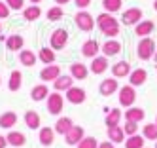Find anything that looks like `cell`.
Returning a JSON list of instances; mask_svg holds the SVG:
<instances>
[{
  "instance_id": "obj_23",
  "label": "cell",
  "mask_w": 157,
  "mask_h": 148,
  "mask_svg": "<svg viewBox=\"0 0 157 148\" xmlns=\"http://www.w3.org/2000/svg\"><path fill=\"white\" fill-rule=\"evenodd\" d=\"M23 120H25V125H27L29 129H40L42 120H40V114L36 110H27L25 116H23Z\"/></svg>"
},
{
  "instance_id": "obj_19",
  "label": "cell",
  "mask_w": 157,
  "mask_h": 148,
  "mask_svg": "<svg viewBox=\"0 0 157 148\" xmlns=\"http://www.w3.org/2000/svg\"><path fill=\"white\" fill-rule=\"evenodd\" d=\"M131 74V65L127 61H119L112 65V76L114 78H127Z\"/></svg>"
},
{
  "instance_id": "obj_33",
  "label": "cell",
  "mask_w": 157,
  "mask_h": 148,
  "mask_svg": "<svg viewBox=\"0 0 157 148\" xmlns=\"http://www.w3.org/2000/svg\"><path fill=\"white\" fill-rule=\"evenodd\" d=\"M40 15H42V10H40L38 4H32V6H29V8L23 10V17H25L27 21H36Z\"/></svg>"
},
{
  "instance_id": "obj_6",
  "label": "cell",
  "mask_w": 157,
  "mask_h": 148,
  "mask_svg": "<svg viewBox=\"0 0 157 148\" xmlns=\"http://www.w3.org/2000/svg\"><path fill=\"white\" fill-rule=\"evenodd\" d=\"M46 101H48V112L51 114V116H59V114L63 112V108H64V99H63V95L59 93V91L49 93Z\"/></svg>"
},
{
  "instance_id": "obj_27",
  "label": "cell",
  "mask_w": 157,
  "mask_h": 148,
  "mask_svg": "<svg viewBox=\"0 0 157 148\" xmlns=\"http://www.w3.org/2000/svg\"><path fill=\"white\" fill-rule=\"evenodd\" d=\"M87 74H89V68L83 63H72L70 65V76L74 80H85Z\"/></svg>"
},
{
  "instance_id": "obj_17",
  "label": "cell",
  "mask_w": 157,
  "mask_h": 148,
  "mask_svg": "<svg viewBox=\"0 0 157 148\" xmlns=\"http://www.w3.org/2000/svg\"><path fill=\"white\" fill-rule=\"evenodd\" d=\"M38 141H40V144L42 146H51L53 144V141H55V129H51V127H40L38 129Z\"/></svg>"
},
{
  "instance_id": "obj_40",
  "label": "cell",
  "mask_w": 157,
  "mask_h": 148,
  "mask_svg": "<svg viewBox=\"0 0 157 148\" xmlns=\"http://www.w3.org/2000/svg\"><path fill=\"white\" fill-rule=\"evenodd\" d=\"M4 2L10 6V10H13V11H19V10H25V0H4Z\"/></svg>"
},
{
  "instance_id": "obj_49",
  "label": "cell",
  "mask_w": 157,
  "mask_h": 148,
  "mask_svg": "<svg viewBox=\"0 0 157 148\" xmlns=\"http://www.w3.org/2000/svg\"><path fill=\"white\" fill-rule=\"evenodd\" d=\"M0 32H2V23H0Z\"/></svg>"
},
{
  "instance_id": "obj_44",
  "label": "cell",
  "mask_w": 157,
  "mask_h": 148,
  "mask_svg": "<svg viewBox=\"0 0 157 148\" xmlns=\"http://www.w3.org/2000/svg\"><path fill=\"white\" fill-rule=\"evenodd\" d=\"M6 146H8V139L0 135V148H6Z\"/></svg>"
},
{
  "instance_id": "obj_15",
  "label": "cell",
  "mask_w": 157,
  "mask_h": 148,
  "mask_svg": "<svg viewBox=\"0 0 157 148\" xmlns=\"http://www.w3.org/2000/svg\"><path fill=\"white\" fill-rule=\"evenodd\" d=\"M146 80H148V72L144 70V68H134V70H131L129 74V84L138 87V86H144Z\"/></svg>"
},
{
  "instance_id": "obj_26",
  "label": "cell",
  "mask_w": 157,
  "mask_h": 148,
  "mask_svg": "<svg viewBox=\"0 0 157 148\" xmlns=\"http://www.w3.org/2000/svg\"><path fill=\"white\" fill-rule=\"evenodd\" d=\"M36 61H38V55L34 51H30V50H21L19 51V63L23 66H34Z\"/></svg>"
},
{
  "instance_id": "obj_48",
  "label": "cell",
  "mask_w": 157,
  "mask_h": 148,
  "mask_svg": "<svg viewBox=\"0 0 157 148\" xmlns=\"http://www.w3.org/2000/svg\"><path fill=\"white\" fill-rule=\"evenodd\" d=\"M153 59H155V63H157V50H155V57H153Z\"/></svg>"
},
{
  "instance_id": "obj_1",
  "label": "cell",
  "mask_w": 157,
  "mask_h": 148,
  "mask_svg": "<svg viewBox=\"0 0 157 148\" xmlns=\"http://www.w3.org/2000/svg\"><path fill=\"white\" fill-rule=\"evenodd\" d=\"M95 23H97V27H98V30L104 34V36H108V38H116V36H119V21L112 15V14H108V11H104V14H100L97 19H95Z\"/></svg>"
},
{
  "instance_id": "obj_32",
  "label": "cell",
  "mask_w": 157,
  "mask_h": 148,
  "mask_svg": "<svg viewBox=\"0 0 157 148\" xmlns=\"http://www.w3.org/2000/svg\"><path fill=\"white\" fill-rule=\"evenodd\" d=\"M38 59L42 63H46V65H53L55 63V50H51V48H40Z\"/></svg>"
},
{
  "instance_id": "obj_39",
  "label": "cell",
  "mask_w": 157,
  "mask_h": 148,
  "mask_svg": "<svg viewBox=\"0 0 157 148\" xmlns=\"http://www.w3.org/2000/svg\"><path fill=\"white\" fill-rule=\"evenodd\" d=\"M123 131H125L127 137L136 135V133H138V123H134V122H125V125H123Z\"/></svg>"
},
{
  "instance_id": "obj_34",
  "label": "cell",
  "mask_w": 157,
  "mask_h": 148,
  "mask_svg": "<svg viewBox=\"0 0 157 148\" xmlns=\"http://www.w3.org/2000/svg\"><path fill=\"white\" fill-rule=\"evenodd\" d=\"M144 142H146V139L136 133V135H131L125 139V148H144Z\"/></svg>"
},
{
  "instance_id": "obj_29",
  "label": "cell",
  "mask_w": 157,
  "mask_h": 148,
  "mask_svg": "<svg viewBox=\"0 0 157 148\" xmlns=\"http://www.w3.org/2000/svg\"><path fill=\"white\" fill-rule=\"evenodd\" d=\"M125 131H123V127H119V125H114V127H108V141H112L114 144H119L125 141Z\"/></svg>"
},
{
  "instance_id": "obj_2",
  "label": "cell",
  "mask_w": 157,
  "mask_h": 148,
  "mask_svg": "<svg viewBox=\"0 0 157 148\" xmlns=\"http://www.w3.org/2000/svg\"><path fill=\"white\" fill-rule=\"evenodd\" d=\"M155 42L151 36H146V38H140L138 46H136V55H138V59L142 61H150L155 57Z\"/></svg>"
},
{
  "instance_id": "obj_11",
  "label": "cell",
  "mask_w": 157,
  "mask_h": 148,
  "mask_svg": "<svg viewBox=\"0 0 157 148\" xmlns=\"http://www.w3.org/2000/svg\"><path fill=\"white\" fill-rule=\"evenodd\" d=\"M85 137V131H83V127L82 125H74V127L64 135V142L68 144V146H74V144H78L82 139Z\"/></svg>"
},
{
  "instance_id": "obj_9",
  "label": "cell",
  "mask_w": 157,
  "mask_h": 148,
  "mask_svg": "<svg viewBox=\"0 0 157 148\" xmlns=\"http://www.w3.org/2000/svg\"><path fill=\"white\" fill-rule=\"evenodd\" d=\"M87 99V93L83 87H70L68 91H66V101L70 102V105H83Z\"/></svg>"
},
{
  "instance_id": "obj_35",
  "label": "cell",
  "mask_w": 157,
  "mask_h": 148,
  "mask_svg": "<svg viewBox=\"0 0 157 148\" xmlns=\"http://www.w3.org/2000/svg\"><path fill=\"white\" fill-rule=\"evenodd\" d=\"M142 137L146 141H157V125L155 123H146L142 129Z\"/></svg>"
},
{
  "instance_id": "obj_18",
  "label": "cell",
  "mask_w": 157,
  "mask_h": 148,
  "mask_svg": "<svg viewBox=\"0 0 157 148\" xmlns=\"http://www.w3.org/2000/svg\"><path fill=\"white\" fill-rule=\"evenodd\" d=\"M72 84H74V78L70 76V74H61L57 80L53 82V89L55 91H68L70 87H72Z\"/></svg>"
},
{
  "instance_id": "obj_3",
  "label": "cell",
  "mask_w": 157,
  "mask_h": 148,
  "mask_svg": "<svg viewBox=\"0 0 157 148\" xmlns=\"http://www.w3.org/2000/svg\"><path fill=\"white\" fill-rule=\"evenodd\" d=\"M74 21H76V27L80 29V30H83V32H91V30L97 27L93 15L89 14V11H85V10H80V11H78V14L74 15Z\"/></svg>"
},
{
  "instance_id": "obj_12",
  "label": "cell",
  "mask_w": 157,
  "mask_h": 148,
  "mask_svg": "<svg viewBox=\"0 0 157 148\" xmlns=\"http://www.w3.org/2000/svg\"><path fill=\"white\" fill-rule=\"evenodd\" d=\"M153 29H155V23H153V21L142 19L138 25H134V34H136V36H140V38H146V36H150V34L153 32Z\"/></svg>"
},
{
  "instance_id": "obj_47",
  "label": "cell",
  "mask_w": 157,
  "mask_h": 148,
  "mask_svg": "<svg viewBox=\"0 0 157 148\" xmlns=\"http://www.w3.org/2000/svg\"><path fill=\"white\" fill-rule=\"evenodd\" d=\"M153 10L157 11V0H155V2H153Z\"/></svg>"
},
{
  "instance_id": "obj_5",
  "label": "cell",
  "mask_w": 157,
  "mask_h": 148,
  "mask_svg": "<svg viewBox=\"0 0 157 148\" xmlns=\"http://www.w3.org/2000/svg\"><path fill=\"white\" fill-rule=\"evenodd\" d=\"M66 44H68V32L64 29H55L49 36V48L55 51H61L66 48Z\"/></svg>"
},
{
  "instance_id": "obj_24",
  "label": "cell",
  "mask_w": 157,
  "mask_h": 148,
  "mask_svg": "<svg viewBox=\"0 0 157 148\" xmlns=\"http://www.w3.org/2000/svg\"><path fill=\"white\" fill-rule=\"evenodd\" d=\"M74 127V122H72V118H68V116H63V118H59L57 120V123H55V133H59V135H66L70 129Z\"/></svg>"
},
{
  "instance_id": "obj_7",
  "label": "cell",
  "mask_w": 157,
  "mask_h": 148,
  "mask_svg": "<svg viewBox=\"0 0 157 148\" xmlns=\"http://www.w3.org/2000/svg\"><path fill=\"white\" fill-rule=\"evenodd\" d=\"M142 10L140 8H129V10H125L121 14V23L125 27H134V25H138V23L142 21Z\"/></svg>"
},
{
  "instance_id": "obj_38",
  "label": "cell",
  "mask_w": 157,
  "mask_h": 148,
  "mask_svg": "<svg viewBox=\"0 0 157 148\" xmlns=\"http://www.w3.org/2000/svg\"><path fill=\"white\" fill-rule=\"evenodd\" d=\"M78 148H97L98 146V141L95 139V137H83V139L76 144Z\"/></svg>"
},
{
  "instance_id": "obj_4",
  "label": "cell",
  "mask_w": 157,
  "mask_h": 148,
  "mask_svg": "<svg viewBox=\"0 0 157 148\" xmlns=\"http://www.w3.org/2000/svg\"><path fill=\"white\" fill-rule=\"evenodd\" d=\"M134 102H136V87L131 84L119 87V105L123 108H131L134 106Z\"/></svg>"
},
{
  "instance_id": "obj_46",
  "label": "cell",
  "mask_w": 157,
  "mask_h": 148,
  "mask_svg": "<svg viewBox=\"0 0 157 148\" xmlns=\"http://www.w3.org/2000/svg\"><path fill=\"white\" fill-rule=\"evenodd\" d=\"M29 2H32V4H38V2H42V0H29Z\"/></svg>"
},
{
  "instance_id": "obj_36",
  "label": "cell",
  "mask_w": 157,
  "mask_h": 148,
  "mask_svg": "<svg viewBox=\"0 0 157 148\" xmlns=\"http://www.w3.org/2000/svg\"><path fill=\"white\" fill-rule=\"evenodd\" d=\"M102 6H104V10L108 14H116V11L121 10L123 0H102Z\"/></svg>"
},
{
  "instance_id": "obj_25",
  "label": "cell",
  "mask_w": 157,
  "mask_h": 148,
  "mask_svg": "<svg viewBox=\"0 0 157 148\" xmlns=\"http://www.w3.org/2000/svg\"><path fill=\"white\" fill-rule=\"evenodd\" d=\"M17 123V114L8 110V112H2L0 114V127L2 129H13V125Z\"/></svg>"
},
{
  "instance_id": "obj_13",
  "label": "cell",
  "mask_w": 157,
  "mask_h": 148,
  "mask_svg": "<svg viewBox=\"0 0 157 148\" xmlns=\"http://www.w3.org/2000/svg\"><path fill=\"white\" fill-rule=\"evenodd\" d=\"M100 51H102V55H106V57L119 55V51H121V42L116 40V38H110V40L104 42V46L100 48Z\"/></svg>"
},
{
  "instance_id": "obj_52",
  "label": "cell",
  "mask_w": 157,
  "mask_h": 148,
  "mask_svg": "<svg viewBox=\"0 0 157 148\" xmlns=\"http://www.w3.org/2000/svg\"><path fill=\"white\" fill-rule=\"evenodd\" d=\"M0 84H2V78H0Z\"/></svg>"
},
{
  "instance_id": "obj_37",
  "label": "cell",
  "mask_w": 157,
  "mask_h": 148,
  "mask_svg": "<svg viewBox=\"0 0 157 148\" xmlns=\"http://www.w3.org/2000/svg\"><path fill=\"white\" fill-rule=\"evenodd\" d=\"M46 17H48V21H59V19H63V17H64V11H63V8H61V6H53V8H49V10H48Z\"/></svg>"
},
{
  "instance_id": "obj_28",
  "label": "cell",
  "mask_w": 157,
  "mask_h": 148,
  "mask_svg": "<svg viewBox=\"0 0 157 148\" xmlns=\"http://www.w3.org/2000/svg\"><path fill=\"white\" fill-rule=\"evenodd\" d=\"M123 118H125V122H134V123H140L144 118H146V112L142 108H127V112L123 114Z\"/></svg>"
},
{
  "instance_id": "obj_45",
  "label": "cell",
  "mask_w": 157,
  "mask_h": 148,
  "mask_svg": "<svg viewBox=\"0 0 157 148\" xmlns=\"http://www.w3.org/2000/svg\"><path fill=\"white\" fill-rule=\"evenodd\" d=\"M55 2H57V6H64V4H68L70 0H55Z\"/></svg>"
},
{
  "instance_id": "obj_41",
  "label": "cell",
  "mask_w": 157,
  "mask_h": 148,
  "mask_svg": "<svg viewBox=\"0 0 157 148\" xmlns=\"http://www.w3.org/2000/svg\"><path fill=\"white\" fill-rule=\"evenodd\" d=\"M10 6L6 4V2H0V19H6V17H10Z\"/></svg>"
},
{
  "instance_id": "obj_22",
  "label": "cell",
  "mask_w": 157,
  "mask_h": 148,
  "mask_svg": "<svg viewBox=\"0 0 157 148\" xmlns=\"http://www.w3.org/2000/svg\"><path fill=\"white\" fill-rule=\"evenodd\" d=\"M6 139H8V144L13 146V148L25 146V142H27V137L21 133V131H13V129H10V133L6 135Z\"/></svg>"
},
{
  "instance_id": "obj_10",
  "label": "cell",
  "mask_w": 157,
  "mask_h": 148,
  "mask_svg": "<svg viewBox=\"0 0 157 148\" xmlns=\"http://www.w3.org/2000/svg\"><path fill=\"white\" fill-rule=\"evenodd\" d=\"M61 76V66H57V65H46L40 70V78H42V82L46 84V82H55Z\"/></svg>"
},
{
  "instance_id": "obj_31",
  "label": "cell",
  "mask_w": 157,
  "mask_h": 148,
  "mask_svg": "<svg viewBox=\"0 0 157 148\" xmlns=\"http://www.w3.org/2000/svg\"><path fill=\"white\" fill-rule=\"evenodd\" d=\"M21 86H23V74H21L19 70H13L12 74H10L8 87H10V91H19Z\"/></svg>"
},
{
  "instance_id": "obj_20",
  "label": "cell",
  "mask_w": 157,
  "mask_h": 148,
  "mask_svg": "<svg viewBox=\"0 0 157 148\" xmlns=\"http://www.w3.org/2000/svg\"><path fill=\"white\" fill-rule=\"evenodd\" d=\"M48 95H49V87L46 86V84H38V86H34L30 89V99L34 101V102H40V101H44V99H48Z\"/></svg>"
},
{
  "instance_id": "obj_42",
  "label": "cell",
  "mask_w": 157,
  "mask_h": 148,
  "mask_svg": "<svg viewBox=\"0 0 157 148\" xmlns=\"http://www.w3.org/2000/svg\"><path fill=\"white\" fill-rule=\"evenodd\" d=\"M74 4L80 8V10H87L89 4H91V0H74Z\"/></svg>"
},
{
  "instance_id": "obj_14",
  "label": "cell",
  "mask_w": 157,
  "mask_h": 148,
  "mask_svg": "<svg viewBox=\"0 0 157 148\" xmlns=\"http://www.w3.org/2000/svg\"><path fill=\"white\" fill-rule=\"evenodd\" d=\"M98 91H100V95H104V97L114 95L117 91V80L116 78H104L98 86Z\"/></svg>"
},
{
  "instance_id": "obj_50",
  "label": "cell",
  "mask_w": 157,
  "mask_h": 148,
  "mask_svg": "<svg viewBox=\"0 0 157 148\" xmlns=\"http://www.w3.org/2000/svg\"><path fill=\"white\" fill-rule=\"evenodd\" d=\"M155 148H157V141H155Z\"/></svg>"
},
{
  "instance_id": "obj_21",
  "label": "cell",
  "mask_w": 157,
  "mask_h": 148,
  "mask_svg": "<svg viewBox=\"0 0 157 148\" xmlns=\"http://www.w3.org/2000/svg\"><path fill=\"white\" fill-rule=\"evenodd\" d=\"M6 48L10 51H21L25 48V38L21 34H12V36L6 38Z\"/></svg>"
},
{
  "instance_id": "obj_8",
  "label": "cell",
  "mask_w": 157,
  "mask_h": 148,
  "mask_svg": "<svg viewBox=\"0 0 157 148\" xmlns=\"http://www.w3.org/2000/svg\"><path fill=\"white\" fill-rule=\"evenodd\" d=\"M108 68H110V65H108V57L106 55H97V57H93L91 65H89V70H91L93 74H97V76L104 74Z\"/></svg>"
},
{
  "instance_id": "obj_51",
  "label": "cell",
  "mask_w": 157,
  "mask_h": 148,
  "mask_svg": "<svg viewBox=\"0 0 157 148\" xmlns=\"http://www.w3.org/2000/svg\"><path fill=\"white\" fill-rule=\"evenodd\" d=\"M155 125H157V118H155Z\"/></svg>"
},
{
  "instance_id": "obj_16",
  "label": "cell",
  "mask_w": 157,
  "mask_h": 148,
  "mask_svg": "<svg viewBox=\"0 0 157 148\" xmlns=\"http://www.w3.org/2000/svg\"><path fill=\"white\" fill-rule=\"evenodd\" d=\"M100 51V46L97 40H85L82 44V55L83 57H89V59H93V57H97Z\"/></svg>"
},
{
  "instance_id": "obj_43",
  "label": "cell",
  "mask_w": 157,
  "mask_h": 148,
  "mask_svg": "<svg viewBox=\"0 0 157 148\" xmlns=\"http://www.w3.org/2000/svg\"><path fill=\"white\" fill-rule=\"evenodd\" d=\"M97 148H116V146H114V142H112V141H102V142H98Z\"/></svg>"
},
{
  "instance_id": "obj_30",
  "label": "cell",
  "mask_w": 157,
  "mask_h": 148,
  "mask_svg": "<svg viewBox=\"0 0 157 148\" xmlns=\"http://www.w3.org/2000/svg\"><path fill=\"white\" fill-rule=\"evenodd\" d=\"M121 120H123V112H121L119 108H112V110L106 114L104 123H106V127H114V125H119Z\"/></svg>"
}]
</instances>
